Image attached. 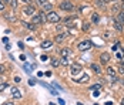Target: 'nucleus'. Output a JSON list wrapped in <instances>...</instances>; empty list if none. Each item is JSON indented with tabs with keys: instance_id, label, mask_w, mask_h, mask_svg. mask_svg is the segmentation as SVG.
Returning a JSON list of instances; mask_svg holds the SVG:
<instances>
[{
	"instance_id": "nucleus-1",
	"label": "nucleus",
	"mask_w": 124,
	"mask_h": 105,
	"mask_svg": "<svg viewBox=\"0 0 124 105\" xmlns=\"http://www.w3.org/2000/svg\"><path fill=\"white\" fill-rule=\"evenodd\" d=\"M46 20H47L49 23H59V21H60V16L54 12H49L46 14Z\"/></svg>"
},
{
	"instance_id": "nucleus-2",
	"label": "nucleus",
	"mask_w": 124,
	"mask_h": 105,
	"mask_svg": "<svg viewBox=\"0 0 124 105\" xmlns=\"http://www.w3.org/2000/svg\"><path fill=\"white\" fill-rule=\"evenodd\" d=\"M91 47H93V43H91L90 40H84V41H80V43H78L77 48H78L80 51H87V50H90Z\"/></svg>"
},
{
	"instance_id": "nucleus-3",
	"label": "nucleus",
	"mask_w": 124,
	"mask_h": 105,
	"mask_svg": "<svg viewBox=\"0 0 124 105\" xmlns=\"http://www.w3.org/2000/svg\"><path fill=\"white\" fill-rule=\"evenodd\" d=\"M60 9L64 10V12H71V10L74 9V6H73L71 1H69V0H63L62 3H60Z\"/></svg>"
},
{
	"instance_id": "nucleus-4",
	"label": "nucleus",
	"mask_w": 124,
	"mask_h": 105,
	"mask_svg": "<svg viewBox=\"0 0 124 105\" xmlns=\"http://www.w3.org/2000/svg\"><path fill=\"white\" fill-rule=\"evenodd\" d=\"M10 94H12V98H14V99H20V98L23 97L22 91H20L17 87H12V88H10Z\"/></svg>"
},
{
	"instance_id": "nucleus-5",
	"label": "nucleus",
	"mask_w": 124,
	"mask_h": 105,
	"mask_svg": "<svg viewBox=\"0 0 124 105\" xmlns=\"http://www.w3.org/2000/svg\"><path fill=\"white\" fill-rule=\"evenodd\" d=\"M81 65L80 64H71V67H70V72H71V75H77V74H80L81 72Z\"/></svg>"
},
{
	"instance_id": "nucleus-6",
	"label": "nucleus",
	"mask_w": 124,
	"mask_h": 105,
	"mask_svg": "<svg viewBox=\"0 0 124 105\" xmlns=\"http://www.w3.org/2000/svg\"><path fill=\"white\" fill-rule=\"evenodd\" d=\"M100 61H101V64H107V63L110 61V54H108V53H103V54L100 56Z\"/></svg>"
},
{
	"instance_id": "nucleus-7",
	"label": "nucleus",
	"mask_w": 124,
	"mask_h": 105,
	"mask_svg": "<svg viewBox=\"0 0 124 105\" xmlns=\"http://www.w3.org/2000/svg\"><path fill=\"white\" fill-rule=\"evenodd\" d=\"M23 12H24V14H27V16H33V14H34V12H36V9L30 4V6L24 7V10H23Z\"/></svg>"
},
{
	"instance_id": "nucleus-8",
	"label": "nucleus",
	"mask_w": 124,
	"mask_h": 105,
	"mask_svg": "<svg viewBox=\"0 0 124 105\" xmlns=\"http://www.w3.org/2000/svg\"><path fill=\"white\" fill-rule=\"evenodd\" d=\"M91 70L94 71V72H96V74H101V72H103V70H101V67H100L99 64H96V63H93V64H91Z\"/></svg>"
},
{
	"instance_id": "nucleus-9",
	"label": "nucleus",
	"mask_w": 124,
	"mask_h": 105,
	"mask_svg": "<svg viewBox=\"0 0 124 105\" xmlns=\"http://www.w3.org/2000/svg\"><path fill=\"white\" fill-rule=\"evenodd\" d=\"M113 26H114V28H116L117 31H123V24L120 23L118 20H114V21H113Z\"/></svg>"
},
{
	"instance_id": "nucleus-10",
	"label": "nucleus",
	"mask_w": 124,
	"mask_h": 105,
	"mask_svg": "<svg viewBox=\"0 0 124 105\" xmlns=\"http://www.w3.org/2000/svg\"><path fill=\"white\" fill-rule=\"evenodd\" d=\"M67 35H69V33H60V34L56 35V38H54V40H56L57 43H60V41H63V40H64Z\"/></svg>"
},
{
	"instance_id": "nucleus-11",
	"label": "nucleus",
	"mask_w": 124,
	"mask_h": 105,
	"mask_svg": "<svg viewBox=\"0 0 124 105\" xmlns=\"http://www.w3.org/2000/svg\"><path fill=\"white\" fill-rule=\"evenodd\" d=\"M73 20H74V17H67V19H64V26H70V27H73L74 23H73Z\"/></svg>"
},
{
	"instance_id": "nucleus-12",
	"label": "nucleus",
	"mask_w": 124,
	"mask_h": 105,
	"mask_svg": "<svg viewBox=\"0 0 124 105\" xmlns=\"http://www.w3.org/2000/svg\"><path fill=\"white\" fill-rule=\"evenodd\" d=\"M99 21H100V16L97 14V13H93V14H91V23L97 24Z\"/></svg>"
},
{
	"instance_id": "nucleus-13",
	"label": "nucleus",
	"mask_w": 124,
	"mask_h": 105,
	"mask_svg": "<svg viewBox=\"0 0 124 105\" xmlns=\"http://www.w3.org/2000/svg\"><path fill=\"white\" fill-rule=\"evenodd\" d=\"M60 54H62V57H67V56L71 54V50L70 48H63L62 51H60Z\"/></svg>"
},
{
	"instance_id": "nucleus-14",
	"label": "nucleus",
	"mask_w": 124,
	"mask_h": 105,
	"mask_svg": "<svg viewBox=\"0 0 124 105\" xmlns=\"http://www.w3.org/2000/svg\"><path fill=\"white\" fill-rule=\"evenodd\" d=\"M51 44H53V43H51V41H50V40H46V41H43V43H41V48H50V47H51Z\"/></svg>"
},
{
	"instance_id": "nucleus-15",
	"label": "nucleus",
	"mask_w": 124,
	"mask_h": 105,
	"mask_svg": "<svg viewBox=\"0 0 124 105\" xmlns=\"http://www.w3.org/2000/svg\"><path fill=\"white\" fill-rule=\"evenodd\" d=\"M51 9H53V4H51V3H46V4L43 6V10H44V12H51Z\"/></svg>"
},
{
	"instance_id": "nucleus-16",
	"label": "nucleus",
	"mask_w": 124,
	"mask_h": 105,
	"mask_svg": "<svg viewBox=\"0 0 124 105\" xmlns=\"http://www.w3.org/2000/svg\"><path fill=\"white\" fill-rule=\"evenodd\" d=\"M99 90H101V84H94L90 87V91H99Z\"/></svg>"
},
{
	"instance_id": "nucleus-17",
	"label": "nucleus",
	"mask_w": 124,
	"mask_h": 105,
	"mask_svg": "<svg viewBox=\"0 0 124 105\" xmlns=\"http://www.w3.org/2000/svg\"><path fill=\"white\" fill-rule=\"evenodd\" d=\"M23 24H24L26 27L29 28V30H36V24H31V23H26V21H23Z\"/></svg>"
},
{
	"instance_id": "nucleus-18",
	"label": "nucleus",
	"mask_w": 124,
	"mask_h": 105,
	"mask_svg": "<svg viewBox=\"0 0 124 105\" xmlns=\"http://www.w3.org/2000/svg\"><path fill=\"white\" fill-rule=\"evenodd\" d=\"M51 65H53V67H59V65H60V60L59 58H51Z\"/></svg>"
},
{
	"instance_id": "nucleus-19",
	"label": "nucleus",
	"mask_w": 124,
	"mask_h": 105,
	"mask_svg": "<svg viewBox=\"0 0 124 105\" xmlns=\"http://www.w3.org/2000/svg\"><path fill=\"white\" fill-rule=\"evenodd\" d=\"M107 74L111 77V75H116V70H114V67H107Z\"/></svg>"
},
{
	"instance_id": "nucleus-20",
	"label": "nucleus",
	"mask_w": 124,
	"mask_h": 105,
	"mask_svg": "<svg viewBox=\"0 0 124 105\" xmlns=\"http://www.w3.org/2000/svg\"><path fill=\"white\" fill-rule=\"evenodd\" d=\"M117 20H118L121 24H124V13H121V12L118 13V17H117Z\"/></svg>"
},
{
	"instance_id": "nucleus-21",
	"label": "nucleus",
	"mask_w": 124,
	"mask_h": 105,
	"mask_svg": "<svg viewBox=\"0 0 124 105\" xmlns=\"http://www.w3.org/2000/svg\"><path fill=\"white\" fill-rule=\"evenodd\" d=\"M76 81H78V82H83V84H84V82H87V81H88V75H87V74H84V75L81 77V80H76Z\"/></svg>"
},
{
	"instance_id": "nucleus-22",
	"label": "nucleus",
	"mask_w": 124,
	"mask_h": 105,
	"mask_svg": "<svg viewBox=\"0 0 124 105\" xmlns=\"http://www.w3.org/2000/svg\"><path fill=\"white\" fill-rule=\"evenodd\" d=\"M111 12L113 13H120V6H118V4H114L111 7Z\"/></svg>"
},
{
	"instance_id": "nucleus-23",
	"label": "nucleus",
	"mask_w": 124,
	"mask_h": 105,
	"mask_svg": "<svg viewBox=\"0 0 124 105\" xmlns=\"http://www.w3.org/2000/svg\"><path fill=\"white\" fill-rule=\"evenodd\" d=\"M9 4H10V7H12V9H16V7H17V0H10V1H9Z\"/></svg>"
},
{
	"instance_id": "nucleus-24",
	"label": "nucleus",
	"mask_w": 124,
	"mask_h": 105,
	"mask_svg": "<svg viewBox=\"0 0 124 105\" xmlns=\"http://www.w3.org/2000/svg\"><path fill=\"white\" fill-rule=\"evenodd\" d=\"M90 24L91 23H87V21L83 23V30H84V31H88V30H90Z\"/></svg>"
},
{
	"instance_id": "nucleus-25",
	"label": "nucleus",
	"mask_w": 124,
	"mask_h": 105,
	"mask_svg": "<svg viewBox=\"0 0 124 105\" xmlns=\"http://www.w3.org/2000/svg\"><path fill=\"white\" fill-rule=\"evenodd\" d=\"M60 64H63V65H67V64H69V60H67V57H62Z\"/></svg>"
},
{
	"instance_id": "nucleus-26",
	"label": "nucleus",
	"mask_w": 124,
	"mask_h": 105,
	"mask_svg": "<svg viewBox=\"0 0 124 105\" xmlns=\"http://www.w3.org/2000/svg\"><path fill=\"white\" fill-rule=\"evenodd\" d=\"M6 88H7V84H6V82H1V84H0V92H1L3 90H6Z\"/></svg>"
},
{
	"instance_id": "nucleus-27",
	"label": "nucleus",
	"mask_w": 124,
	"mask_h": 105,
	"mask_svg": "<svg viewBox=\"0 0 124 105\" xmlns=\"http://www.w3.org/2000/svg\"><path fill=\"white\" fill-rule=\"evenodd\" d=\"M24 71L27 72V74H30V72H31V68H30V65H27V64H24Z\"/></svg>"
},
{
	"instance_id": "nucleus-28",
	"label": "nucleus",
	"mask_w": 124,
	"mask_h": 105,
	"mask_svg": "<svg viewBox=\"0 0 124 105\" xmlns=\"http://www.w3.org/2000/svg\"><path fill=\"white\" fill-rule=\"evenodd\" d=\"M40 60H41V61H47V60H49V56L43 54V56H40Z\"/></svg>"
},
{
	"instance_id": "nucleus-29",
	"label": "nucleus",
	"mask_w": 124,
	"mask_h": 105,
	"mask_svg": "<svg viewBox=\"0 0 124 105\" xmlns=\"http://www.w3.org/2000/svg\"><path fill=\"white\" fill-rule=\"evenodd\" d=\"M4 7H6V6H4V3L0 0V12H4Z\"/></svg>"
},
{
	"instance_id": "nucleus-30",
	"label": "nucleus",
	"mask_w": 124,
	"mask_h": 105,
	"mask_svg": "<svg viewBox=\"0 0 124 105\" xmlns=\"http://www.w3.org/2000/svg\"><path fill=\"white\" fill-rule=\"evenodd\" d=\"M1 105H14V102H13V101H4Z\"/></svg>"
},
{
	"instance_id": "nucleus-31",
	"label": "nucleus",
	"mask_w": 124,
	"mask_h": 105,
	"mask_svg": "<svg viewBox=\"0 0 124 105\" xmlns=\"http://www.w3.org/2000/svg\"><path fill=\"white\" fill-rule=\"evenodd\" d=\"M37 1H39V4H40V6H44V4L47 3V0H37Z\"/></svg>"
},
{
	"instance_id": "nucleus-32",
	"label": "nucleus",
	"mask_w": 124,
	"mask_h": 105,
	"mask_svg": "<svg viewBox=\"0 0 124 105\" xmlns=\"http://www.w3.org/2000/svg\"><path fill=\"white\" fill-rule=\"evenodd\" d=\"M118 72H120V74H124V65H120V67H118Z\"/></svg>"
},
{
	"instance_id": "nucleus-33",
	"label": "nucleus",
	"mask_w": 124,
	"mask_h": 105,
	"mask_svg": "<svg viewBox=\"0 0 124 105\" xmlns=\"http://www.w3.org/2000/svg\"><path fill=\"white\" fill-rule=\"evenodd\" d=\"M59 104H60V105H66V101H64V99H62V98H60V99H59Z\"/></svg>"
},
{
	"instance_id": "nucleus-34",
	"label": "nucleus",
	"mask_w": 124,
	"mask_h": 105,
	"mask_svg": "<svg viewBox=\"0 0 124 105\" xmlns=\"http://www.w3.org/2000/svg\"><path fill=\"white\" fill-rule=\"evenodd\" d=\"M3 72H4V65L0 64V74H3Z\"/></svg>"
},
{
	"instance_id": "nucleus-35",
	"label": "nucleus",
	"mask_w": 124,
	"mask_h": 105,
	"mask_svg": "<svg viewBox=\"0 0 124 105\" xmlns=\"http://www.w3.org/2000/svg\"><path fill=\"white\" fill-rule=\"evenodd\" d=\"M14 81H16V82H20V81H22V78H20V77H14Z\"/></svg>"
},
{
	"instance_id": "nucleus-36",
	"label": "nucleus",
	"mask_w": 124,
	"mask_h": 105,
	"mask_svg": "<svg viewBox=\"0 0 124 105\" xmlns=\"http://www.w3.org/2000/svg\"><path fill=\"white\" fill-rule=\"evenodd\" d=\"M3 43H4V44H7V43H9V38H7V37H4V38H3Z\"/></svg>"
},
{
	"instance_id": "nucleus-37",
	"label": "nucleus",
	"mask_w": 124,
	"mask_h": 105,
	"mask_svg": "<svg viewBox=\"0 0 124 105\" xmlns=\"http://www.w3.org/2000/svg\"><path fill=\"white\" fill-rule=\"evenodd\" d=\"M20 60H22V61H26V56H24V54H22V56H20Z\"/></svg>"
},
{
	"instance_id": "nucleus-38",
	"label": "nucleus",
	"mask_w": 124,
	"mask_h": 105,
	"mask_svg": "<svg viewBox=\"0 0 124 105\" xmlns=\"http://www.w3.org/2000/svg\"><path fill=\"white\" fill-rule=\"evenodd\" d=\"M19 47H20V48H24V44H23L22 41H19Z\"/></svg>"
},
{
	"instance_id": "nucleus-39",
	"label": "nucleus",
	"mask_w": 124,
	"mask_h": 105,
	"mask_svg": "<svg viewBox=\"0 0 124 105\" xmlns=\"http://www.w3.org/2000/svg\"><path fill=\"white\" fill-rule=\"evenodd\" d=\"M22 1H24V3H27V4H30V0H22Z\"/></svg>"
},
{
	"instance_id": "nucleus-40",
	"label": "nucleus",
	"mask_w": 124,
	"mask_h": 105,
	"mask_svg": "<svg viewBox=\"0 0 124 105\" xmlns=\"http://www.w3.org/2000/svg\"><path fill=\"white\" fill-rule=\"evenodd\" d=\"M1 1H3V3H9L10 0H1Z\"/></svg>"
},
{
	"instance_id": "nucleus-41",
	"label": "nucleus",
	"mask_w": 124,
	"mask_h": 105,
	"mask_svg": "<svg viewBox=\"0 0 124 105\" xmlns=\"http://www.w3.org/2000/svg\"><path fill=\"white\" fill-rule=\"evenodd\" d=\"M121 105H124V98H123V99H121Z\"/></svg>"
},
{
	"instance_id": "nucleus-42",
	"label": "nucleus",
	"mask_w": 124,
	"mask_h": 105,
	"mask_svg": "<svg viewBox=\"0 0 124 105\" xmlns=\"http://www.w3.org/2000/svg\"><path fill=\"white\" fill-rule=\"evenodd\" d=\"M78 105H81V104H80V102H78Z\"/></svg>"
}]
</instances>
